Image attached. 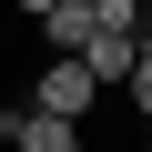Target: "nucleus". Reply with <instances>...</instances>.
I'll use <instances>...</instances> for the list:
<instances>
[{"mask_svg": "<svg viewBox=\"0 0 152 152\" xmlns=\"http://www.w3.org/2000/svg\"><path fill=\"white\" fill-rule=\"evenodd\" d=\"M142 51H152V0H142Z\"/></svg>", "mask_w": 152, "mask_h": 152, "instance_id": "nucleus-5", "label": "nucleus"}, {"mask_svg": "<svg viewBox=\"0 0 152 152\" xmlns=\"http://www.w3.org/2000/svg\"><path fill=\"white\" fill-rule=\"evenodd\" d=\"M10 10H20V20H51V10H61V0H10Z\"/></svg>", "mask_w": 152, "mask_h": 152, "instance_id": "nucleus-4", "label": "nucleus"}, {"mask_svg": "<svg viewBox=\"0 0 152 152\" xmlns=\"http://www.w3.org/2000/svg\"><path fill=\"white\" fill-rule=\"evenodd\" d=\"M91 102H102L91 61H41V81H31V112H51V122H91Z\"/></svg>", "mask_w": 152, "mask_h": 152, "instance_id": "nucleus-1", "label": "nucleus"}, {"mask_svg": "<svg viewBox=\"0 0 152 152\" xmlns=\"http://www.w3.org/2000/svg\"><path fill=\"white\" fill-rule=\"evenodd\" d=\"M142 152H152V132H142Z\"/></svg>", "mask_w": 152, "mask_h": 152, "instance_id": "nucleus-6", "label": "nucleus"}, {"mask_svg": "<svg viewBox=\"0 0 152 152\" xmlns=\"http://www.w3.org/2000/svg\"><path fill=\"white\" fill-rule=\"evenodd\" d=\"M122 91H132V122H152V51L132 61V81H122Z\"/></svg>", "mask_w": 152, "mask_h": 152, "instance_id": "nucleus-3", "label": "nucleus"}, {"mask_svg": "<svg viewBox=\"0 0 152 152\" xmlns=\"http://www.w3.org/2000/svg\"><path fill=\"white\" fill-rule=\"evenodd\" d=\"M0 142H10V152H81V122H51V112L10 102V112H0Z\"/></svg>", "mask_w": 152, "mask_h": 152, "instance_id": "nucleus-2", "label": "nucleus"}]
</instances>
